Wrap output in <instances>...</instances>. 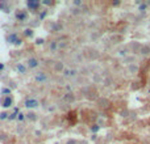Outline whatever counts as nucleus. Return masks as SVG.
Masks as SVG:
<instances>
[{
  "mask_svg": "<svg viewBox=\"0 0 150 144\" xmlns=\"http://www.w3.org/2000/svg\"><path fill=\"white\" fill-rule=\"evenodd\" d=\"M8 42H11V43H13V45H20L21 43V40H20L19 37H17V34L16 33H12V34H9L8 35Z\"/></svg>",
  "mask_w": 150,
  "mask_h": 144,
  "instance_id": "f257e3e1",
  "label": "nucleus"
},
{
  "mask_svg": "<svg viewBox=\"0 0 150 144\" xmlns=\"http://www.w3.org/2000/svg\"><path fill=\"white\" fill-rule=\"evenodd\" d=\"M25 106L28 109H33V107H37L38 106V101L37 100H33V98H29L25 101Z\"/></svg>",
  "mask_w": 150,
  "mask_h": 144,
  "instance_id": "f03ea898",
  "label": "nucleus"
},
{
  "mask_svg": "<svg viewBox=\"0 0 150 144\" xmlns=\"http://www.w3.org/2000/svg\"><path fill=\"white\" fill-rule=\"evenodd\" d=\"M12 98L8 96V97H4L3 101H1V105H3V107H11L12 106Z\"/></svg>",
  "mask_w": 150,
  "mask_h": 144,
  "instance_id": "7ed1b4c3",
  "label": "nucleus"
},
{
  "mask_svg": "<svg viewBox=\"0 0 150 144\" xmlns=\"http://www.w3.org/2000/svg\"><path fill=\"white\" fill-rule=\"evenodd\" d=\"M26 5H28L29 9H37L38 7H40V3L36 1V0H29L28 3H26Z\"/></svg>",
  "mask_w": 150,
  "mask_h": 144,
  "instance_id": "20e7f679",
  "label": "nucleus"
},
{
  "mask_svg": "<svg viewBox=\"0 0 150 144\" xmlns=\"http://www.w3.org/2000/svg\"><path fill=\"white\" fill-rule=\"evenodd\" d=\"M16 17H17L19 21H25L26 20V13L22 12V11H19V12L16 13Z\"/></svg>",
  "mask_w": 150,
  "mask_h": 144,
  "instance_id": "39448f33",
  "label": "nucleus"
},
{
  "mask_svg": "<svg viewBox=\"0 0 150 144\" xmlns=\"http://www.w3.org/2000/svg\"><path fill=\"white\" fill-rule=\"evenodd\" d=\"M28 64H29V67H30V68H36L38 66V60L36 58H30L28 60Z\"/></svg>",
  "mask_w": 150,
  "mask_h": 144,
  "instance_id": "423d86ee",
  "label": "nucleus"
},
{
  "mask_svg": "<svg viewBox=\"0 0 150 144\" xmlns=\"http://www.w3.org/2000/svg\"><path fill=\"white\" fill-rule=\"evenodd\" d=\"M17 114H20V113H19V109H17V107H15V111H13V113H12V114H11V115H9V117H8V119H9V121H12V119H15L16 117H19V115H17Z\"/></svg>",
  "mask_w": 150,
  "mask_h": 144,
  "instance_id": "0eeeda50",
  "label": "nucleus"
},
{
  "mask_svg": "<svg viewBox=\"0 0 150 144\" xmlns=\"http://www.w3.org/2000/svg\"><path fill=\"white\" fill-rule=\"evenodd\" d=\"M36 80H37V81H45V80H46V76H45L44 74H40L36 76Z\"/></svg>",
  "mask_w": 150,
  "mask_h": 144,
  "instance_id": "6e6552de",
  "label": "nucleus"
},
{
  "mask_svg": "<svg viewBox=\"0 0 150 144\" xmlns=\"http://www.w3.org/2000/svg\"><path fill=\"white\" fill-rule=\"evenodd\" d=\"M24 34L26 35V37H32V35H33V30H32V29H25Z\"/></svg>",
  "mask_w": 150,
  "mask_h": 144,
  "instance_id": "1a4fd4ad",
  "label": "nucleus"
},
{
  "mask_svg": "<svg viewBox=\"0 0 150 144\" xmlns=\"http://www.w3.org/2000/svg\"><path fill=\"white\" fill-rule=\"evenodd\" d=\"M1 93H3V94H5V97H8V96L11 94V89L9 88H4L3 90H1Z\"/></svg>",
  "mask_w": 150,
  "mask_h": 144,
  "instance_id": "9d476101",
  "label": "nucleus"
},
{
  "mask_svg": "<svg viewBox=\"0 0 150 144\" xmlns=\"http://www.w3.org/2000/svg\"><path fill=\"white\" fill-rule=\"evenodd\" d=\"M17 70H19L21 74H24V72H25V67H24L22 64H19V66H17Z\"/></svg>",
  "mask_w": 150,
  "mask_h": 144,
  "instance_id": "9b49d317",
  "label": "nucleus"
},
{
  "mask_svg": "<svg viewBox=\"0 0 150 144\" xmlns=\"http://www.w3.org/2000/svg\"><path fill=\"white\" fill-rule=\"evenodd\" d=\"M99 126H94V127H92V129H91V131H94V132H96V131H99Z\"/></svg>",
  "mask_w": 150,
  "mask_h": 144,
  "instance_id": "f8f14e48",
  "label": "nucleus"
},
{
  "mask_svg": "<svg viewBox=\"0 0 150 144\" xmlns=\"http://www.w3.org/2000/svg\"><path fill=\"white\" fill-rule=\"evenodd\" d=\"M7 115H8V114L1 113V114H0V119H5V118H7Z\"/></svg>",
  "mask_w": 150,
  "mask_h": 144,
  "instance_id": "ddd939ff",
  "label": "nucleus"
},
{
  "mask_svg": "<svg viewBox=\"0 0 150 144\" xmlns=\"http://www.w3.org/2000/svg\"><path fill=\"white\" fill-rule=\"evenodd\" d=\"M140 9H141V11L146 9V4H141V5H140Z\"/></svg>",
  "mask_w": 150,
  "mask_h": 144,
  "instance_id": "4468645a",
  "label": "nucleus"
},
{
  "mask_svg": "<svg viewBox=\"0 0 150 144\" xmlns=\"http://www.w3.org/2000/svg\"><path fill=\"white\" fill-rule=\"evenodd\" d=\"M17 119H19V121H22V119H24V115H22V114L20 113V114H19V117H17Z\"/></svg>",
  "mask_w": 150,
  "mask_h": 144,
  "instance_id": "2eb2a0df",
  "label": "nucleus"
},
{
  "mask_svg": "<svg viewBox=\"0 0 150 144\" xmlns=\"http://www.w3.org/2000/svg\"><path fill=\"white\" fill-rule=\"evenodd\" d=\"M45 16H46V12H42L41 13V16H40V19H44Z\"/></svg>",
  "mask_w": 150,
  "mask_h": 144,
  "instance_id": "dca6fc26",
  "label": "nucleus"
},
{
  "mask_svg": "<svg viewBox=\"0 0 150 144\" xmlns=\"http://www.w3.org/2000/svg\"><path fill=\"white\" fill-rule=\"evenodd\" d=\"M37 43H38V45H41V43H44V40H42V38H41V40H37Z\"/></svg>",
  "mask_w": 150,
  "mask_h": 144,
  "instance_id": "f3484780",
  "label": "nucleus"
},
{
  "mask_svg": "<svg viewBox=\"0 0 150 144\" xmlns=\"http://www.w3.org/2000/svg\"><path fill=\"white\" fill-rule=\"evenodd\" d=\"M28 117H30V118H32V119H34V118H36V117H34V114H28Z\"/></svg>",
  "mask_w": 150,
  "mask_h": 144,
  "instance_id": "a211bd4d",
  "label": "nucleus"
},
{
  "mask_svg": "<svg viewBox=\"0 0 150 144\" xmlns=\"http://www.w3.org/2000/svg\"><path fill=\"white\" fill-rule=\"evenodd\" d=\"M67 144H75V143H74V141H69V143H67Z\"/></svg>",
  "mask_w": 150,
  "mask_h": 144,
  "instance_id": "6ab92c4d",
  "label": "nucleus"
}]
</instances>
